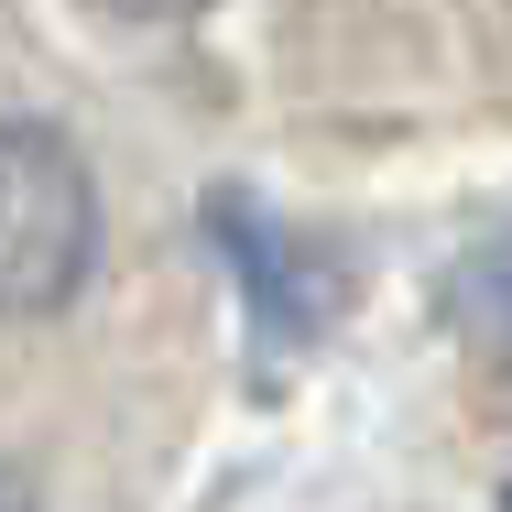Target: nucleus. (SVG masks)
<instances>
[{
	"instance_id": "f257e3e1",
	"label": "nucleus",
	"mask_w": 512,
	"mask_h": 512,
	"mask_svg": "<svg viewBox=\"0 0 512 512\" xmlns=\"http://www.w3.org/2000/svg\"><path fill=\"white\" fill-rule=\"evenodd\" d=\"M99 251V197L66 131L0 120V316H55L88 284Z\"/></svg>"
},
{
	"instance_id": "f03ea898",
	"label": "nucleus",
	"mask_w": 512,
	"mask_h": 512,
	"mask_svg": "<svg viewBox=\"0 0 512 512\" xmlns=\"http://www.w3.org/2000/svg\"><path fill=\"white\" fill-rule=\"evenodd\" d=\"M207 229H218V251L240 262V284H251L262 327H273V338H295V327L316 316V273L295 262V240H284L273 218H251L240 197H218V207H207Z\"/></svg>"
},
{
	"instance_id": "7ed1b4c3",
	"label": "nucleus",
	"mask_w": 512,
	"mask_h": 512,
	"mask_svg": "<svg viewBox=\"0 0 512 512\" xmlns=\"http://www.w3.org/2000/svg\"><path fill=\"white\" fill-rule=\"evenodd\" d=\"M447 327H458L480 360L512 371V229H491V240L447 273Z\"/></svg>"
},
{
	"instance_id": "20e7f679",
	"label": "nucleus",
	"mask_w": 512,
	"mask_h": 512,
	"mask_svg": "<svg viewBox=\"0 0 512 512\" xmlns=\"http://www.w3.org/2000/svg\"><path fill=\"white\" fill-rule=\"evenodd\" d=\"M120 11H164V22H175V11H207V0H120Z\"/></svg>"
},
{
	"instance_id": "39448f33",
	"label": "nucleus",
	"mask_w": 512,
	"mask_h": 512,
	"mask_svg": "<svg viewBox=\"0 0 512 512\" xmlns=\"http://www.w3.org/2000/svg\"><path fill=\"white\" fill-rule=\"evenodd\" d=\"M0 512H33V491H22V480H11V469H0Z\"/></svg>"
},
{
	"instance_id": "423d86ee",
	"label": "nucleus",
	"mask_w": 512,
	"mask_h": 512,
	"mask_svg": "<svg viewBox=\"0 0 512 512\" xmlns=\"http://www.w3.org/2000/svg\"><path fill=\"white\" fill-rule=\"evenodd\" d=\"M502 512H512V491H502Z\"/></svg>"
}]
</instances>
